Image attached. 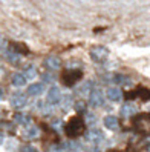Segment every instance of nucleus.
I'll list each match as a JSON object with an SVG mask.
<instances>
[{
  "instance_id": "1",
  "label": "nucleus",
  "mask_w": 150,
  "mask_h": 152,
  "mask_svg": "<svg viewBox=\"0 0 150 152\" xmlns=\"http://www.w3.org/2000/svg\"><path fill=\"white\" fill-rule=\"evenodd\" d=\"M66 132L69 134L70 137H75L77 134L83 132V121H81V120H78V118L70 120V121H69V124L66 126Z\"/></svg>"
},
{
  "instance_id": "2",
  "label": "nucleus",
  "mask_w": 150,
  "mask_h": 152,
  "mask_svg": "<svg viewBox=\"0 0 150 152\" xmlns=\"http://www.w3.org/2000/svg\"><path fill=\"white\" fill-rule=\"evenodd\" d=\"M89 104L93 106V108H98V106L104 104V94L100 91V89H93V91L89 94Z\"/></svg>"
},
{
  "instance_id": "3",
  "label": "nucleus",
  "mask_w": 150,
  "mask_h": 152,
  "mask_svg": "<svg viewBox=\"0 0 150 152\" xmlns=\"http://www.w3.org/2000/svg\"><path fill=\"white\" fill-rule=\"evenodd\" d=\"M107 56H109L107 49L103 48V46H96V48H93V49L91 51V57H92L93 61H96V63H103Z\"/></svg>"
},
{
  "instance_id": "4",
  "label": "nucleus",
  "mask_w": 150,
  "mask_h": 152,
  "mask_svg": "<svg viewBox=\"0 0 150 152\" xmlns=\"http://www.w3.org/2000/svg\"><path fill=\"white\" fill-rule=\"evenodd\" d=\"M86 140L89 143H95V145H98L100 141L104 140V134L100 129H89L86 132Z\"/></svg>"
},
{
  "instance_id": "5",
  "label": "nucleus",
  "mask_w": 150,
  "mask_h": 152,
  "mask_svg": "<svg viewBox=\"0 0 150 152\" xmlns=\"http://www.w3.org/2000/svg\"><path fill=\"white\" fill-rule=\"evenodd\" d=\"M25 104H26V95L23 92L12 94V97H11V106H12V108L20 109V108H23Z\"/></svg>"
},
{
  "instance_id": "6",
  "label": "nucleus",
  "mask_w": 150,
  "mask_h": 152,
  "mask_svg": "<svg viewBox=\"0 0 150 152\" xmlns=\"http://www.w3.org/2000/svg\"><path fill=\"white\" fill-rule=\"evenodd\" d=\"M61 92H60V89L57 88V86H52L51 89H49V92H48V103H51V104H55V103H58V102H61Z\"/></svg>"
},
{
  "instance_id": "7",
  "label": "nucleus",
  "mask_w": 150,
  "mask_h": 152,
  "mask_svg": "<svg viewBox=\"0 0 150 152\" xmlns=\"http://www.w3.org/2000/svg\"><path fill=\"white\" fill-rule=\"evenodd\" d=\"M106 97H107V100H110V102H120L121 98H122V92L120 91V88H117V86H112V88H109L107 89V92H106Z\"/></svg>"
},
{
  "instance_id": "8",
  "label": "nucleus",
  "mask_w": 150,
  "mask_h": 152,
  "mask_svg": "<svg viewBox=\"0 0 150 152\" xmlns=\"http://www.w3.org/2000/svg\"><path fill=\"white\" fill-rule=\"evenodd\" d=\"M103 123H104V126L107 129H110V131L118 129V118L115 117V115H106V117L103 118Z\"/></svg>"
},
{
  "instance_id": "9",
  "label": "nucleus",
  "mask_w": 150,
  "mask_h": 152,
  "mask_svg": "<svg viewBox=\"0 0 150 152\" xmlns=\"http://www.w3.org/2000/svg\"><path fill=\"white\" fill-rule=\"evenodd\" d=\"M80 77H81V72H80V71H74V72H69V75L66 74V75L63 77V80H64L66 85L72 86V85L77 82V80H80Z\"/></svg>"
},
{
  "instance_id": "10",
  "label": "nucleus",
  "mask_w": 150,
  "mask_h": 152,
  "mask_svg": "<svg viewBox=\"0 0 150 152\" xmlns=\"http://www.w3.org/2000/svg\"><path fill=\"white\" fill-rule=\"evenodd\" d=\"M136 106L133 104V103H126L124 106L121 108V115L122 117H130V115H133V114H136Z\"/></svg>"
},
{
  "instance_id": "11",
  "label": "nucleus",
  "mask_w": 150,
  "mask_h": 152,
  "mask_svg": "<svg viewBox=\"0 0 150 152\" xmlns=\"http://www.w3.org/2000/svg\"><path fill=\"white\" fill-rule=\"evenodd\" d=\"M113 83L115 85H122V86H129V85H132V80H130V77H127V75H124V74H115L113 75Z\"/></svg>"
},
{
  "instance_id": "12",
  "label": "nucleus",
  "mask_w": 150,
  "mask_h": 152,
  "mask_svg": "<svg viewBox=\"0 0 150 152\" xmlns=\"http://www.w3.org/2000/svg\"><path fill=\"white\" fill-rule=\"evenodd\" d=\"M43 89H45V86H43V83H32L28 86V95H40L43 92Z\"/></svg>"
},
{
  "instance_id": "13",
  "label": "nucleus",
  "mask_w": 150,
  "mask_h": 152,
  "mask_svg": "<svg viewBox=\"0 0 150 152\" xmlns=\"http://www.w3.org/2000/svg\"><path fill=\"white\" fill-rule=\"evenodd\" d=\"M11 82H12L14 86L20 88V86H25V83H26V77H25L23 74H20V72H15V74L12 75V78H11Z\"/></svg>"
},
{
  "instance_id": "14",
  "label": "nucleus",
  "mask_w": 150,
  "mask_h": 152,
  "mask_svg": "<svg viewBox=\"0 0 150 152\" xmlns=\"http://www.w3.org/2000/svg\"><path fill=\"white\" fill-rule=\"evenodd\" d=\"M5 57H6V60L9 61V63H17V61H19V58H20V56L17 54L15 49H6Z\"/></svg>"
},
{
  "instance_id": "15",
  "label": "nucleus",
  "mask_w": 150,
  "mask_h": 152,
  "mask_svg": "<svg viewBox=\"0 0 150 152\" xmlns=\"http://www.w3.org/2000/svg\"><path fill=\"white\" fill-rule=\"evenodd\" d=\"M14 121L15 123H19V124H23V126H25V124H28L29 123V117H28V115H25V114H15L14 115Z\"/></svg>"
},
{
  "instance_id": "16",
  "label": "nucleus",
  "mask_w": 150,
  "mask_h": 152,
  "mask_svg": "<svg viewBox=\"0 0 150 152\" xmlns=\"http://www.w3.org/2000/svg\"><path fill=\"white\" fill-rule=\"evenodd\" d=\"M46 66L51 69H58L60 68V60L57 57H48L46 58Z\"/></svg>"
},
{
  "instance_id": "17",
  "label": "nucleus",
  "mask_w": 150,
  "mask_h": 152,
  "mask_svg": "<svg viewBox=\"0 0 150 152\" xmlns=\"http://www.w3.org/2000/svg\"><path fill=\"white\" fill-rule=\"evenodd\" d=\"M37 135H38V129L35 126H29L28 129L25 131V137L26 138H37Z\"/></svg>"
},
{
  "instance_id": "18",
  "label": "nucleus",
  "mask_w": 150,
  "mask_h": 152,
  "mask_svg": "<svg viewBox=\"0 0 150 152\" xmlns=\"http://www.w3.org/2000/svg\"><path fill=\"white\" fill-rule=\"evenodd\" d=\"M20 152H38L37 149H35L34 146H31V145H26V146H23L22 148V151Z\"/></svg>"
},
{
  "instance_id": "19",
  "label": "nucleus",
  "mask_w": 150,
  "mask_h": 152,
  "mask_svg": "<svg viewBox=\"0 0 150 152\" xmlns=\"http://www.w3.org/2000/svg\"><path fill=\"white\" fill-rule=\"evenodd\" d=\"M63 98H64V100H63V108H67V106L70 104V102H72V98H70V95H66Z\"/></svg>"
},
{
  "instance_id": "20",
  "label": "nucleus",
  "mask_w": 150,
  "mask_h": 152,
  "mask_svg": "<svg viewBox=\"0 0 150 152\" xmlns=\"http://www.w3.org/2000/svg\"><path fill=\"white\" fill-rule=\"evenodd\" d=\"M84 108H86V106H84V103H81V102H78V103L75 104V109H77L78 112H84Z\"/></svg>"
},
{
  "instance_id": "21",
  "label": "nucleus",
  "mask_w": 150,
  "mask_h": 152,
  "mask_svg": "<svg viewBox=\"0 0 150 152\" xmlns=\"http://www.w3.org/2000/svg\"><path fill=\"white\" fill-rule=\"evenodd\" d=\"M26 77H28V78L35 77V69H34V68H29V72H26Z\"/></svg>"
},
{
  "instance_id": "22",
  "label": "nucleus",
  "mask_w": 150,
  "mask_h": 152,
  "mask_svg": "<svg viewBox=\"0 0 150 152\" xmlns=\"http://www.w3.org/2000/svg\"><path fill=\"white\" fill-rule=\"evenodd\" d=\"M89 120H91V121H95V117H93L92 114H87V121H89Z\"/></svg>"
},
{
  "instance_id": "23",
  "label": "nucleus",
  "mask_w": 150,
  "mask_h": 152,
  "mask_svg": "<svg viewBox=\"0 0 150 152\" xmlns=\"http://www.w3.org/2000/svg\"><path fill=\"white\" fill-rule=\"evenodd\" d=\"M89 152H101V151H100L98 148H96V146H93V148H91V149H89Z\"/></svg>"
},
{
  "instance_id": "24",
  "label": "nucleus",
  "mask_w": 150,
  "mask_h": 152,
  "mask_svg": "<svg viewBox=\"0 0 150 152\" xmlns=\"http://www.w3.org/2000/svg\"><path fill=\"white\" fill-rule=\"evenodd\" d=\"M147 152H150V148H149V151H147Z\"/></svg>"
}]
</instances>
